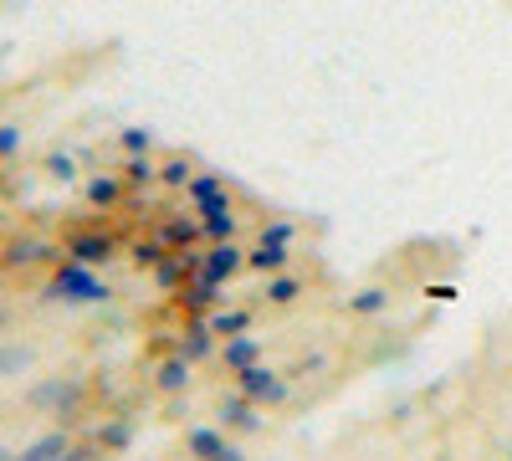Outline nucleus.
<instances>
[{
	"mask_svg": "<svg viewBox=\"0 0 512 461\" xmlns=\"http://www.w3.org/2000/svg\"><path fill=\"white\" fill-rule=\"evenodd\" d=\"M175 303H180L190 318H210V313L226 303V282H221V277H210V272H195V277L175 292Z\"/></svg>",
	"mask_w": 512,
	"mask_h": 461,
	"instance_id": "nucleus-3",
	"label": "nucleus"
},
{
	"mask_svg": "<svg viewBox=\"0 0 512 461\" xmlns=\"http://www.w3.org/2000/svg\"><path fill=\"white\" fill-rule=\"evenodd\" d=\"M190 374H195V364L175 349V359H164V364H159L154 385H159V390H169V395H185V390H190Z\"/></svg>",
	"mask_w": 512,
	"mask_h": 461,
	"instance_id": "nucleus-15",
	"label": "nucleus"
},
{
	"mask_svg": "<svg viewBox=\"0 0 512 461\" xmlns=\"http://www.w3.org/2000/svg\"><path fill=\"white\" fill-rule=\"evenodd\" d=\"M123 175H128V185H154L159 180V164L149 154H134V159L123 164Z\"/></svg>",
	"mask_w": 512,
	"mask_h": 461,
	"instance_id": "nucleus-20",
	"label": "nucleus"
},
{
	"mask_svg": "<svg viewBox=\"0 0 512 461\" xmlns=\"http://www.w3.org/2000/svg\"><path fill=\"white\" fill-rule=\"evenodd\" d=\"M303 292H308V277L282 267V272L262 277V292H256V298H262L267 308H292V303H303Z\"/></svg>",
	"mask_w": 512,
	"mask_h": 461,
	"instance_id": "nucleus-5",
	"label": "nucleus"
},
{
	"mask_svg": "<svg viewBox=\"0 0 512 461\" xmlns=\"http://www.w3.org/2000/svg\"><path fill=\"white\" fill-rule=\"evenodd\" d=\"M52 287H57V298H77V303H98L103 292H108V287L88 272V262H82V267H67Z\"/></svg>",
	"mask_w": 512,
	"mask_h": 461,
	"instance_id": "nucleus-12",
	"label": "nucleus"
},
{
	"mask_svg": "<svg viewBox=\"0 0 512 461\" xmlns=\"http://www.w3.org/2000/svg\"><path fill=\"white\" fill-rule=\"evenodd\" d=\"M425 298H436V303H451V298H456V282H431V287H425Z\"/></svg>",
	"mask_w": 512,
	"mask_h": 461,
	"instance_id": "nucleus-23",
	"label": "nucleus"
},
{
	"mask_svg": "<svg viewBox=\"0 0 512 461\" xmlns=\"http://www.w3.org/2000/svg\"><path fill=\"white\" fill-rule=\"evenodd\" d=\"M256 359H267V344L256 339V328H251V333H236V339H221V349H216V364H221L226 374H236V369H246V364H256Z\"/></svg>",
	"mask_w": 512,
	"mask_h": 461,
	"instance_id": "nucleus-7",
	"label": "nucleus"
},
{
	"mask_svg": "<svg viewBox=\"0 0 512 461\" xmlns=\"http://www.w3.org/2000/svg\"><path fill=\"white\" fill-rule=\"evenodd\" d=\"M123 149L128 154H149V134H123Z\"/></svg>",
	"mask_w": 512,
	"mask_h": 461,
	"instance_id": "nucleus-24",
	"label": "nucleus"
},
{
	"mask_svg": "<svg viewBox=\"0 0 512 461\" xmlns=\"http://www.w3.org/2000/svg\"><path fill=\"white\" fill-rule=\"evenodd\" d=\"M231 380H236V390H246L262 410H277V405H287V400H292V374H287V369H277V364H267V359H256V364L236 369Z\"/></svg>",
	"mask_w": 512,
	"mask_h": 461,
	"instance_id": "nucleus-1",
	"label": "nucleus"
},
{
	"mask_svg": "<svg viewBox=\"0 0 512 461\" xmlns=\"http://www.w3.org/2000/svg\"><path fill=\"white\" fill-rule=\"evenodd\" d=\"M344 308H349L354 318H379L384 308H390V287H359Z\"/></svg>",
	"mask_w": 512,
	"mask_h": 461,
	"instance_id": "nucleus-16",
	"label": "nucleus"
},
{
	"mask_svg": "<svg viewBox=\"0 0 512 461\" xmlns=\"http://www.w3.org/2000/svg\"><path fill=\"white\" fill-rule=\"evenodd\" d=\"M328 364H333V359H328L323 349H313V354H303V359H292V364H287V374H292V380H297V374H323Z\"/></svg>",
	"mask_w": 512,
	"mask_h": 461,
	"instance_id": "nucleus-21",
	"label": "nucleus"
},
{
	"mask_svg": "<svg viewBox=\"0 0 512 461\" xmlns=\"http://www.w3.org/2000/svg\"><path fill=\"white\" fill-rule=\"evenodd\" d=\"M200 226H205V241H236V236H241L236 205H205V211H200Z\"/></svg>",
	"mask_w": 512,
	"mask_h": 461,
	"instance_id": "nucleus-13",
	"label": "nucleus"
},
{
	"mask_svg": "<svg viewBox=\"0 0 512 461\" xmlns=\"http://www.w3.org/2000/svg\"><path fill=\"white\" fill-rule=\"evenodd\" d=\"M72 257L77 262H108L113 257V241L108 236H77L72 241Z\"/></svg>",
	"mask_w": 512,
	"mask_h": 461,
	"instance_id": "nucleus-18",
	"label": "nucleus"
},
{
	"mask_svg": "<svg viewBox=\"0 0 512 461\" xmlns=\"http://www.w3.org/2000/svg\"><path fill=\"white\" fill-rule=\"evenodd\" d=\"M88 200H93V205H113V200H118V180H93V185H88Z\"/></svg>",
	"mask_w": 512,
	"mask_h": 461,
	"instance_id": "nucleus-22",
	"label": "nucleus"
},
{
	"mask_svg": "<svg viewBox=\"0 0 512 461\" xmlns=\"http://www.w3.org/2000/svg\"><path fill=\"white\" fill-rule=\"evenodd\" d=\"M282 267H292V246H272V241H251L246 246V272L262 282V277H272V272H282Z\"/></svg>",
	"mask_w": 512,
	"mask_h": 461,
	"instance_id": "nucleus-11",
	"label": "nucleus"
},
{
	"mask_svg": "<svg viewBox=\"0 0 512 461\" xmlns=\"http://www.w3.org/2000/svg\"><path fill=\"white\" fill-rule=\"evenodd\" d=\"M256 241L292 246V241H297V221H262V226H256Z\"/></svg>",
	"mask_w": 512,
	"mask_h": 461,
	"instance_id": "nucleus-19",
	"label": "nucleus"
},
{
	"mask_svg": "<svg viewBox=\"0 0 512 461\" xmlns=\"http://www.w3.org/2000/svg\"><path fill=\"white\" fill-rule=\"evenodd\" d=\"M159 241H164L169 251H195V246H205L200 211H175V221H164V226H159Z\"/></svg>",
	"mask_w": 512,
	"mask_h": 461,
	"instance_id": "nucleus-8",
	"label": "nucleus"
},
{
	"mask_svg": "<svg viewBox=\"0 0 512 461\" xmlns=\"http://www.w3.org/2000/svg\"><path fill=\"white\" fill-rule=\"evenodd\" d=\"M221 339H216V328H210V318H190V328L180 333V354L190 364H205V359H216Z\"/></svg>",
	"mask_w": 512,
	"mask_h": 461,
	"instance_id": "nucleus-10",
	"label": "nucleus"
},
{
	"mask_svg": "<svg viewBox=\"0 0 512 461\" xmlns=\"http://www.w3.org/2000/svg\"><path fill=\"white\" fill-rule=\"evenodd\" d=\"M185 451L190 456H221V461H241V446L231 441V431L216 421V426H195L185 436Z\"/></svg>",
	"mask_w": 512,
	"mask_h": 461,
	"instance_id": "nucleus-6",
	"label": "nucleus"
},
{
	"mask_svg": "<svg viewBox=\"0 0 512 461\" xmlns=\"http://www.w3.org/2000/svg\"><path fill=\"white\" fill-rule=\"evenodd\" d=\"M185 195H190L195 211H205V205H236V200H231V185H226L216 170H195L190 185H185Z\"/></svg>",
	"mask_w": 512,
	"mask_h": 461,
	"instance_id": "nucleus-9",
	"label": "nucleus"
},
{
	"mask_svg": "<svg viewBox=\"0 0 512 461\" xmlns=\"http://www.w3.org/2000/svg\"><path fill=\"white\" fill-rule=\"evenodd\" d=\"M210 328H216V339H236V333H251L256 328V308H216L210 313Z\"/></svg>",
	"mask_w": 512,
	"mask_h": 461,
	"instance_id": "nucleus-14",
	"label": "nucleus"
},
{
	"mask_svg": "<svg viewBox=\"0 0 512 461\" xmlns=\"http://www.w3.org/2000/svg\"><path fill=\"white\" fill-rule=\"evenodd\" d=\"M190 175H195V164H190L185 154H175V159H164V164H159V185H169V190H185Z\"/></svg>",
	"mask_w": 512,
	"mask_h": 461,
	"instance_id": "nucleus-17",
	"label": "nucleus"
},
{
	"mask_svg": "<svg viewBox=\"0 0 512 461\" xmlns=\"http://www.w3.org/2000/svg\"><path fill=\"white\" fill-rule=\"evenodd\" d=\"M200 272L221 277V282H236V277L246 272V246H241V236H236V241H205V246H200Z\"/></svg>",
	"mask_w": 512,
	"mask_h": 461,
	"instance_id": "nucleus-4",
	"label": "nucleus"
},
{
	"mask_svg": "<svg viewBox=\"0 0 512 461\" xmlns=\"http://www.w3.org/2000/svg\"><path fill=\"white\" fill-rule=\"evenodd\" d=\"M216 421H221L226 431H246V436L267 431V415H262V405H256L246 390H236V385L216 400Z\"/></svg>",
	"mask_w": 512,
	"mask_h": 461,
	"instance_id": "nucleus-2",
	"label": "nucleus"
}]
</instances>
